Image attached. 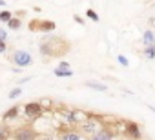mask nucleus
Listing matches in <instances>:
<instances>
[{
    "label": "nucleus",
    "instance_id": "obj_24",
    "mask_svg": "<svg viewBox=\"0 0 155 140\" xmlns=\"http://www.w3.org/2000/svg\"><path fill=\"white\" fill-rule=\"evenodd\" d=\"M73 18H75V22H79V24H84V18H82V17H79V15H75Z\"/></svg>",
    "mask_w": 155,
    "mask_h": 140
},
{
    "label": "nucleus",
    "instance_id": "obj_13",
    "mask_svg": "<svg viewBox=\"0 0 155 140\" xmlns=\"http://www.w3.org/2000/svg\"><path fill=\"white\" fill-rule=\"evenodd\" d=\"M11 18H13V13L9 9H2V11H0V22H2V24H8Z\"/></svg>",
    "mask_w": 155,
    "mask_h": 140
},
{
    "label": "nucleus",
    "instance_id": "obj_25",
    "mask_svg": "<svg viewBox=\"0 0 155 140\" xmlns=\"http://www.w3.org/2000/svg\"><path fill=\"white\" fill-rule=\"evenodd\" d=\"M150 24H151V26L155 27V17H151V18H150Z\"/></svg>",
    "mask_w": 155,
    "mask_h": 140
},
{
    "label": "nucleus",
    "instance_id": "obj_9",
    "mask_svg": "<svg viewBox=\"0 0 155 140\" xmlns=\"http://www.w3.org/2000/svg\"><path fill=\"white\" fill-rule=\"evenodd\" d=\"M38 26H37V29H40V31H44V33H49V31H53L57 26H55V22H51V20H44V22H37Z\"/></svg>",
    "mask_w": 155,
    "mask_h": 140
},
{
    "label": "nucleus",
    "instance_id": "obj_18",
    "mask_svg": "<svg viewBox=\"0 0 155 140\" xmlns=\"http://www.w3.org/2000/svg\"><path fill=\"white\" fill-rule=\"evenodd\" d=\"M117 62H119L120 65H124V67H128V65H130V60H128L124 55H117Z\"/></svg>",
    "mask_w": 155,
    "mask_h": 140
},
{
    "label": "nucleus",
    "instance_id": "obj_7",
    "mask_svg": "<svg viewBox=\"0 0 155 140\" xmlns=\"http://www.w3.org/2000/svg\"><path fill=\"white\" fill-rule=\"evenodd\" d=\"M18 113H20V107L18 106H13V107H9L4 115H2V120L4 122H9V120H15L17 116H18Z\"/></svg>",
    "mask_w": 155,
    "mask_h": 140
},
{
    "label": "nucleus",
    "instance_id": "obj_14",
    "mask_svg": "<svg viewBox=\"0 0 155 140\" xmlns=\"http://www.w3.org/2000/svg\"><path fill=\"white\" fill-rule=\"evenodd\" d=\"M144 56L148 58V60H153L155 58V46H148V47H144Z\"/></svg>",
    "mask_w": 155,
    "mask_h": 140
},
{
    "label": "nucleus",
    "instance_id": "obj_3",
    "mask_svg": "<svg viewBox=\"0 0 155 140\" xmlns=\"http://www.w3.org/2000/svg\"><path fill=\"white\" fill-rule=\"evenodd\" d=\"M37 131L31 126H18L15 131H11V140H37Z\"/></svg>",
    "mask_w": 155,
    "mask_h": 140
},
{
    "label": "nucleus",
    "instance_id": "obj_11",
    "mask_svg": "<svg viewBox=\"0 0 155 140\" xmlns=\"http://www.w3.org/2000/svg\"><path fill=\"white\" fill-rule=\"evenodd\" d=\"M53 75L55 77H58V78H69V77H73V71L71 69H68V71H62V69H53Z\"/></svg>",
    "mask_w": 155,
    "mask_h": 140
},
{
    "label": "nucleus",
    "instance_id": "obj_12",
    "mask_svg": "<svg viewBox=\"0 0 155 140\" xmlns=\"http://www.w3.org/2000/svg\"><path fill=\"white\" fill-rule=\"evenodd\" d=\"M20 26H22V20L20 18H11L9 22H8V29H11V31H17V29H20Z\"/></svg>",
    "mask_w": 155,
    "mask_h": 140
},
{
    "label": "nucleus",
    "instance_id": "obj_17",
    "mask_svg": "<svg viewBox=\"0 0 155 140\" xmlns=\"http://www.w3.org/2000/svg\"><path fill=\"white\" fill-rule=\"evenodd\" d=\"M86 17L90 18V20H93V22H99L101 18H99V15L93 11V9H86Z\"/></svg>",
    "mask_w": 155,
    "mask_h": 140
},
{
    "label": "nucleus",
    "instance_id": "obj_4",
    "mask_svg": "<svg viewBox=\"0 0 155 140\" xmlns=\"http://www.w3.org/2000/svg\"><path fill=\"white\" fill-rule=\"evenodd\" d=\"M22 111H24V116H26V118H29V120H38V118L44 115L46 109L40 106V102H28V104H24Z\"/></svg>",
    "mask_w": 155,
    "mask_h": 140
},
{
    "label": "nucleus",
    "instance_id": "obj_23",
    "mask_svg": "<svg viewBox=\"0 0 155 140\" xmlns=\"http://www.w3.org/2000/svg\"><path fill=\"white\" fill-rule=\"evenodd\" d=\"M8 51V42H0V53H6Z\"/></svg>",
    "mask_w": 155,
    "mask_h": 140
},
{
    "label": "nucleus",
    "instance_id": "obj_22",
    "mask_svg": "<svg viewBox=\"0 0 155 140\" xmlns=\"http://www.w3.org/2000/svg\"><path fill=\"white\" fill-rule=\"evenodd\" d=\"M29 80H31V77H22L17 84H18V88H22V84H26V82H29Z\"/></svg>",
    "mask_w": 155,
    "mask_h": 140
},
{
    "label": "nucleus",
    "instance_id": "obj_10",
    "mask_svg": "<svg viewBox=\"0 0 155 140\" xmlns=\"http://www.w3.org/2000/svg\"><path fill=\"white\" fill-rule=\"evenodd\" d=\"M86 88H90V89H95V91H101V93L108 91V86H106V84H101V82H93V80H88V82H86Z\"/></svg>",
    "mask_w": 155,
    "mask_h": 140
},
{
    "label": "nucleus",
    "instance_id": "obj_26",
    "mask_svg": "<svg viewBox=\"0 0 155 140\" xmlns=\"http://www.w3.org/2000/svg\"><path fill=\"white\" fill-rule=\"evenodd\" d=\"M6 6V2H4V0H0V8H4Z\"/></svg>",
    "mask_w": 155,
    "mask_h": 140
},
{
    "label": "nucleus",
    "instance_id": "obj_19",
    "mask_svg": "<svg viewBox=\"0 0 155 140\" xmlns=\"http://www.w3.org/2000/svg\"><path fill=\"white\" fill-rule=\"evenodd\" d=\"M0 42H8V29L0 26Z\"/></svg>",
    "mask_w": 155,
    "mask_h": 140
},
{
    "label": "nucleus",
    "instance_id": "obj_1",
    "mask_svg": "<svg viewBox=\"0 0 155 140\" xmlns=\"http://www.w3.org/2000/svg\"><path fill=\"white\" fill-rule=\"evenodd\" d=\"M11 62L17 65V69H24V67H29L33 64V56L28 49H17L11 55Z\"/></svg>",
    "mask_w": 155,
    "mask_h": 140
},
{
    "label": "nucleus",
    "instance_id": "obj_20",
    "mask_svg": "<svg viewBox=\"0 0 155 140\" xmlns=\"http://www.w3.org/2000/svg\"><path fill=\"white\" fill-rule=\"evenodd\" d=\"M37 140H57V138L48 135V133H44V135H37Z\"/></svg>",
    "mask_w": 155,
    "mask_h": 140
},
{
    "label": "nucleus",
    "instance_id": "obj_5",
    "mask_svg": "<svg viewBox=\"0 0 155 140\" xmlns=\"http://www.w3.org/2000/svg\"><path fill=\"white\" fill-rule=\"evenodd\" d=\"M124 133H126V138H130V140H140L142 138L140 126L137 122H131V120L124 122Z\"/></svg>",
    "mask_w": 155,
    "mask_h": 140
},
{
    "label": "nucleus",
    "instance_id": "obj_27",
    "mask_svg": "<svg viewBox=\"0 0 155 140\" xmlns=\"http://www.w3.org/2000/svg\"><path fill=\"white\" fill-rule=\"evenodd\" d=\"M120 140H130V138H126V136H124V138H120Z\"/></svg>",
    "mask_w": 155,
    "mask_h": 140
},
{
    "label": "nucleus",
    "instance_id": "obj_15",
    "mask_svg": "<svg viewBox=\"0 0 155 140\" xmlns=\"http://www.w3.org/2000/svg\"><path fill=\"white\" fill-rule=\"evenodd\" d=\"M11 136V131L8 126H0V140H8Z\"/></svg>",
    "mask_w": 155,
    "mask_h": 140
},
{
    "label": "nucleus",
    "instance_id": "obj_8",
    "mask_svg": "<svg viewBox=\"0 0 155 140\" xmlns=\"http://www.w3.org/2000/svg\"><path fill=\"white\" fill-rule=\"evenodd\" d=\"M142 44H144V47L155 46V33H153L151 29H146V31H144V35H142Z\"/></svg>",
    "mask_w": 155,
    "mask_h": 140
},
{
    "label": "nucleus",
    "instance_id": "obj_2",
    "mask_svg": "<svg viewBox=\"0 0 155 140\" xmlns=\"http://www.w3.org/2000/svg\"><path fill=\"white\" fill-rule=\"evenodd\" d=\"M102 126H104V124H102L97 116H90L86 122H82V124H81V133H82L86 138H90V136H93V135L102 127Z\"/></svg>",
    "mask_w": 155,
    "mask_h": 140
},
{
    "label": "nucleus",
    "instance_id": "obj_21",
    "mask_svg": "<svg viewBox=\"0 0 155 140\" xmlns=\"http://www.w3.org/2000/svg\"><path fill=\"white\" fill-rule=\"evenodd\" d=\"M71 65H69V62H66V60H62L60 64H58V67L57 69H62V71H68V69H69Z\"/></svg>",
    "mask_w": 155,
    "mask_h": 140
},
{
    "label": "nucleus",
    "instance_id": "obj_6",
    "mask_svg": "<svg viewBox=\"0 0 155 140\" xmlns=\"http://www.w3.org/2000/svg\"><path fill=\"white\" fill-rule=\"evenodd\" d=\"M115 135H117V133H115L110 126L104 124L93 136H90V140H115Z\"/></svg>",
    "mask_w": 155,
    "mask_h": 140
},
{
    "label": "nucleus",
    "instance_id": "obj_16",
    "mask_svg": "<svg viewBox=\"0 0 155 140\" xmlns=\"http://www.w3.org/2000/svg\"><path fill=\"white\" fill-rule=\"evenodd\" d=\"M20 95H22V88H18V86H17V88H13V89H11V91L8 93V98L15 100V98H18Z\"/></svg>",
    "mask_w": 155,
    "mask_h": 140
}]
</instances>
